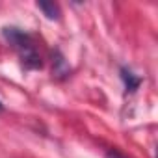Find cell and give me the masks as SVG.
I'll use <instances>...</instances> for the list:
<instances>
[{
  "instance_id": "1",
  "label": "cell",
  "mask_w": 158,
  "mask_h": 158,
  "mask_svg": "<svg viewBox=\"0 0 158 158\" xmlns=\"http://www.w3.org/2000/svg\"><path fill=\"white\" fill-rule=\"evenodd\" d=\"M4 37L21 52V58L26 63V67H30V69L41 67V60H39V56H37V52L34 48L32 37L28 34H24L19 28H4Z\"/></svg>"
},
{
  "instance_id": "2",
  "label": "cell",
  "mask_w": 158,
  "mask_h": 158,
  "mask_svg": "<svg viewBox=\"0 0 158 158\" xmlns=\"http://www.w3.org/2000/svg\"><path fill=\"white\" fill-rule=\"evenodd\" d=\"M121 78H123V82H125V86H127L128 91H134V89L139 88V78H136L130 71L123 69V71H121Z\"/></svg>"
},
{
  "instance_id": "3",
  "label": "cell",
  "mask_w": 158,
  "mask_h": 158,
  "mask_svg": "<svg viewBox=\"0 0 158 158\" xmlns=\"http://www.w3.org/2000/svg\"><path fill=\"white\" fill-rule=\"evenodd\" d=\"M37 8L48 17V19H58V15H60V10H58V6L56 4H52V2H37Z\"/></svg>"
},
{
  "instance_id": "4",
  "label": "cell",
  "mask_w": 158,
  "mask_h": 158,
  "mask_svg": "<svg viewBox=\"0 0 158 158\" xmlns=\"http://www.w3.org/2000/svg\"><path fill=\"white\" fill-rule=\"evenodd\" d=\"M106 158H123L119 152H115V151H110L108 154H106Z\"/></svg>"
},
{
  "instance_id": "5",
  "label": "cell",
  "mask_w": 158,
  "mask_h": 158,
  "mask_svg": "<svg viewBox=\"0 0 158 158\" xmlns=\"http://www.w3.org/2000/svg\"><path fill=\"white\" fill-rule=\"evenodd\" d=\"M0 110H2V102H0Z\"/></svg>"
}]
</instances>
